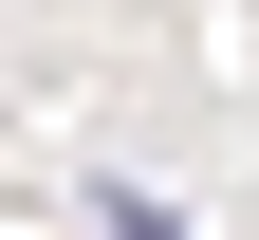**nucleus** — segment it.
<instances>
[{"label": "nucleus", "mask_w": 259, "mask_h": 240, "mask_svg": "<svg viewBox=\"0 0 259 240\" xmlns=\"http://www.w3.org/2000/svg\"><path fill=\"white\" fill-rule=\"evenodd\" d=\"M111 240H185V222H167V203H148V185H111Z\"/></svg>", "instance_id": "1"}]
</instances>
